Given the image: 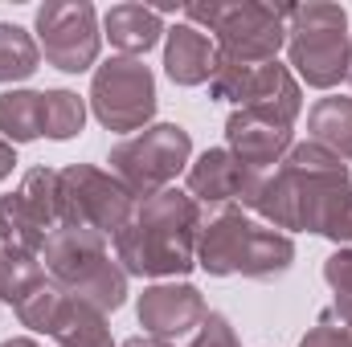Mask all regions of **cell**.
Masks as SVG:
<instances>
[{
    "mask_svg": "<svg viewBox=\"0 0 352 347\" xmlns=\"http://www.w3.org/2000/svg\"><path fill=\"white\" fill-rule=\"evenodd\" d=\"M349 12L340 4H287V62L307 86H340L349 78Z\"/></svg>",
    "mask_w": 352,
    "mask_h": 347,
    "instance_id": "5",
    "label": "cell"
},
{
    "mask_svg": "<svg viewBox=\"0 0 352 347\" xmlns=\"http://www.w3.org/2000/svg\"><path fill=\"white\" fill-rule=\"evenodd\" d=\"M295 261V241L263 221H254L242 204H221L213 213H201L197 233V265L213 278H254L270 282L287 274Z\"/></svg>",
    "mask_w": 352,
    "mask_h": 347,
    "instance_id": "3",
    "label": "cell"
},
{
    "mask_svg": "<svg viewBox=\"0 0 352 347\" xmlns=\"http://www.w3.org/2000/svg\"><path fill=\"white\" fill-rule=\"evenodd\" d=\"M123 347H173L168 339H156V335H131Z\"/></svg>",
    "mask_w": 352,
    "mask_h": 347,
    "instance_id": "30",
    "label": "cell"
},
{
    "mask_svg": "<svg viewBox=\"0 0 352 347\" xmlns=\"http://www.w3.org/2000/svg\"><path fill=\"white\" fill-rule=\"evenodd\" d=\"M324 282L332 286V294H336V315H340V323L352 327V246L349 250H336L332 258L324 261Z\"/></svg>",
    "mask_w": 352,
    "mask_h": 347,
    "instance_id": "26",
    "label": "cell"
},
{
    "mask_svg": "<svg viewBox=\"0 0 352 347\" xmlns=\"http://www.w3.org/2000/svg\"><path fill=\"white\" fill-rule=\"evenodd\" d=\"M246 213H258L263 225L287 233L307 229L336 246H352V176L349 164L320 147V143H295L278 168L263 172L258 188L246 200Z\"/></svg>",
    "mask_w": 352,
    "mask_h": 347,
    "instance_id": "1",
    "label": "cell"
},
{
    "mask_svg": "<svg viewBox=\"0 0 352 347\" xmlns=\"http://www.w3.org/2000/svg\"><path fill=\"white\" fill-rule=\"evenodd\" d=\"M197 233L201 204L180 188H164L135 200L131 221L115 233V261L127 278H184L197 265Z\"/></svg>",
    "mask_w": 352,
    "mask_h": 347,
    "instance_id": "2",
    "label": "cell"
},
{
    "mask_svg": "<svg viewBox=\"0 0 352 347\" xmlns=\"http://www.w3.org/2000/svg\"><path fill=\"white\" fill-rule=\"evenodd\" d=\"M188 347H242L238 344V331L230 327V319L226 315H217V311H209L205 315V323L197 327V335H192V344Z\"/></svg>",
    "mask_w": 352,
    "mask_h": 347,
    "instance_id": "28",
    "label": "cell"
},
{
    "mask_svg": "<svg viewBox=\"0 0 352 347\" xmlns=\"http://www.w3.org/2000/svg\"><path fill=\"white\" fill-rule=\"evenodd\" d=\"M45 237H50V233H45V229H41V221L29 213V204L21 200V192L0 196V250L41 258Z\"/></svg>",
    "mask_w": 352,
    "mask_h": 347,
    "instance_id": "17",
    "label": "cell"
},
{
    "mask_svg": "<svg viewBox=\"0 0 352 347\" xmlns=\"http://www.w3.org/2000/svg\"><path fill=\"white\" fill-rule=\"evenodd\" d=\"M184 16L197 25H209V33L217 37V58L226 62L263 66V62H274L278 49L287 45V4L197 0V4H184Z\"/></svg>",
    "mask_w": 352,
    "mask_h": 347,
    "instance_id": "6",
    "label": "cell"
},
{
    "mask_svg": "<svg viewBox=\"0 0 352 347\" xmlns=\"http://www.w3.org/2000/svg\"><path fill=\"white\" fill-rule=\"evenodd\" d=\"M37 37L12 21H0V82H25L37 74Z\"/></svg>",
    "mask_w": 352,
    "mask_h": 347,
    "instance_id": "23",
    "label": "cell"
},
{
    "mask_svg": "<svg viewBox=\"0 0 352 347\" xmlns=\"http://www.w3.org/2000/svg\"><path fill=\"white\" fill-rule=\"evenodd\" d=\"M217 45L197 25H173L164 33V70L176 86H201L213 78Z\"/></svg>",
    "mask_w": 352,
    "mask_h": 347,
    "instance_id": "15",
    "label": "cell"
},
{
    "mask_svg": "<svg viewBox=\"0 0 352 347\" xmlns=\"http://www.w3.org/2000/svg\"><path fill=\"white\" fill-rule=\"evenodd\" d=\"M54 344L58 347H115V339H111V327H107L102 311H94V307L66 294L62 319L54 327Z\"/></svg>",
    "mask_w": 352,
    "mask_h": 347,
    "instance_id": "19",
    "label": "cell"
},
{
    "mask_svg": "<svg viewBox=\"0 0 352 347\" xmlns=\"http://www.w3.org/2000/svg\"><path fill=\"white\" fill-rule=\"evenodd\" d=\"M62 307H66V290H62L54 278H45V282H37L12 311H16L21 327H29V331H37V335H54V327H58V319H62Z\"/></svg>",
    "mask_w": 352,
    "mask_h": 347,
    "instance_id": "24",
    "label": "cell"
},
{
    "mask_svg": "<svg viewBox=\"0 0 352 347\" xmlns=\"http://www.w3.org/2000/svg\"><path fill=\"white\" fill-rule=\"evenodd\" d=\"M307 135H311V143L336 152L340 160L352 156V98H340V94L320 98L307 110Z\"/></svg>",
    "mask_w": 352,
    "mask_h": 347,
    "instance_id": "18",
    "label": "cell"
},
{
    "mask_svg": "<svg viewBox=\"0 0 352 347\" xmlns=\"http://www.w3.org/2000/svg\"><path fill=\"white\" fill-rule=\"evenodd\" d=\"M135 213V196L102 168L70 164L62 168V229H94L115 237Z\"/></svg>",
    "mask_w": 352,
    "mask_h": 347,
    "instance_id": "10",
    "label": "cell"
},
{
    "mask_svg": "<svg viewBox=\"0 0 352 347\" xmlns=\"http://www.w3.org/2000/svg\"><path fill=\"white\" fill-rule=\"evenodd\" d=\"M135 315H140V327L144 335H156V339H180L188 331H197L209 315L205 298L197 286L188 282H160V286H148L135 302Z\"/></svg>",
    "mask_w": 352,
    "mask_h": 347,
    "instance_id": "12",
    "label": "cell"
},
{
    "mask_svg": "<svg viewBox=\"0 0 352 347\" xmlns=\"http://www.w3.org/2000/svg\"><path fill=\"white\" fill-rule=\"evenodd\" d=\"M87 102L74 90H41V135L54 143H66L82 131Z\"/></svg>",
    "mask_w": 352,
    "mask_h": 347,
    "instance_id": "22",
    "label": "cell"
},
{
    "mask_svg": "<svg viewBox=\"0 0 352 347\" xmlns=\"http://www.w3.org/2000/svg\"><path fill=\"white\" fill-rule=\"evenodd\" d=\"M349 82H352V53H349Z\"/></svg>",
    "mask_w": 352,
    "mask_h": 347,
    "instance_id": "32",
    "label": "cell"
},
{
    "mask_svg": "<svg viewBox=\"0 0 352 347\" xmlns=\"http://www.w3.org/2000/svg\"><path fill=\"white\" fill-rule=\"evenodd\" d=\"M12 164H16V152H12V143H8V139H0V180H8V176H12Z\"/></svg>",
    "mask_w": 352,
    "mask_h": 347,
    "instance_id": "29",
    "label": "cell"
},
{
    "mask_svg": "<svg viewBox=\"0 0 352 347\" xmlns=\"http://www.w3.org/2000/svg\"><path fill=\"white\" fill-rule=\"evenodd\" d=\"M45 274L78 302L111 315L127 302V270L107 254V237L94 229H54L45 237Z\"/></svg>",
    "mask_w": 352,
    "mask_h": 347,
    "instance_id": "4",
    "label": "cell"
},
{
    "mask_svg": "<svg viewBox=\"0 0 352 347\" xmlns=\"http://www.w3.org/2000/svg\"><path fill=\"white\" fill-rule=\"evenodd\" d=\"M258 180H263V172L246 168L230 147H209L188 164V196L197 204H213V208H221V204L246 208Z\"/></svg>",
    "mask_w": 352,
    "mask_h": 347,
    "instance_id": "13",
    "label": "cell"
},
{
    "mask_svg": "<svg viewBox=\"0 0 352 347\" xmlns=\"http://www.w3.org/2000/svg\"><path fill=\"white\" fill-rule=\"evenodd\" d=\"M226 143H230V152H234L246 168H254V172H270V168L295 147L291 127L270 123V119L250 115V110H234V115L226 119Z\"/></svg>",
    "mask_w": 352,
    "mask_h": 347,
    "instance_id": "14",
    "label": "cell"
},
{
    "mask_svg": "<svg viewBox=\"0 0 352 347\" xmlns=\"http://www.w3.org/2000/svg\"><path fill=\"white\" fill-rule=\"evenodd\" d=\"M349 160H352V156H349Z\"/></svg>",
    "mask_w": 352,
    "mask_h": 347,
    "instance_id": "33",
    "label": "cell"
},
{
    "mask_svg": "<svg viewBox=\"0 0 352 347\" xmlns=\"http://www.w3.org/2000/svg\"><path fill=\"white\" fill-rule=\"evenodd\" d=\"M299 347H352V327L340 323L336 311H324L316 319V327L299 339Z\"/></svg>",
    "mask_w": 352,
    "mask_h": 347,
    "instance_id": "27",
    "label": "cell"
},
{
    "mask_svg": "<svg viewBox=\"0 0 352 347\" xmlns=\"http://www.w3.org/2000/svg\"><path fill=\"white\" fill-rule=\"evenodd\" d=\"M102 29H107V37H111V45L123 53V58H140V53H148L168 29H164V16L156 12V8H148V4H115L107 16H102Z\"/></svg>",
    "mask_w": 352,
    "mask_h": 347,
    "instance_id": "16",
    "label": "cell"
},
{
    "mask_svg": "<svg viewBox=\"0 0 352 347\" xmlns=\"http://www.w3.org/2000/svg\"><path fill=\"white\" fill-rule=\"evenodd\" d=\"M192 160V139L180 123H152L135 135H127L123 143L111 147V176L135 196L148 200L164 188H173V180Z\"/></svg>",
    "mask_w": 352,
    "mask_h": 347,
    "instance_id": "7",
    "label": "cell"
},
{
    "mask_svg": "<svg viewBox=\"0 0 352 347\" xmlns=\"http://www.w3.org/2000/svg\"><path fill=\"white\" fill-rule=\"evenodd\" d=\"M0 347H41L37 339H4Z\"/></svg>",
    "mask_w": 352,
    "mask_h": 347,
    "instance_id": "31",
    "label": "cell"
},
{
    "mask_svg": "<svg viewBox=\"0 0 352 347\" xmlns=\"http://www.w3.org/2000/svg\"><path fill=\"white\" fill-rule=\"evenodd\" d=\"M0 139L33 143L41 139V90H4L0 94Z\"/></svg>",
    "mask_w": 352,
    "mask_h": 347,
    "instance_id": "20",
    "label": "cell"
},
{
    "mask_svg": "<svg viewBox=\"0 0 352 347\" xmlns=\"http://www.w3.org/2000/svg\"><path fill=\"white\" fill-rule=\"evenodd\" d=\"M37 29V49L45 62L62 74H82L98 62V12L90 0H50L33 16Z\"/></svg>",
    "mask_w": 352,
    "mask_h": 347,
    "instance_id": "11",
    "label": "cell"
},
{
    "mask_svg": "<svg viewBox=\"0 0 352 347\" xmlns=\"http://www.w3.org/2000/svg\"><path fill=\"white\" fill-rule=\"evenodd\" d=\"M209 94L221 102H238V110L263 115V119L283 123V127H295V119L303 110V90L295 82L291 66H278V62L242 66V62L217 58L213 78H209Z\"/></svg>",
    "mask_w": 352,
    "mask_h": 347,
    "instance_id": "8",
    "label": "cell"
},
{
    "mask_svg": "<svg viewBox=\"0 0 352 347\" xmlns=\"http://www.w3.org/2000/svg\"><path fill=\"white\" fill-rule=\"evenodd\" d=\"M50 274H45V265L41 258H29V254H8V250H0V302H8V307H16L37 282H45Z\"/></svg>",
    "mask_w": 352,
    "mask_h": 347,
    "instance_id": "25",
    "label": "cell"
},
{
    "mask_svg": "<svg viewBox=\"0 0 352 347\" xmlns=\"http://www.w3.org/2000/svg\"><path fill=\"white\" fill-rule=\"evenodd\" d=\"M90 110L94 119L115 131H144L156 115V78L140 58H111L90 78Z\"/></svg>",
    "mask_w": 352,
    "mask_h": 347,
    "instance_id": "9",
    "label": "cell"
},
{
    "mask_svg": "<svg viewBox=\"0 0 352 347\" xmlns=\"http://www.w3.org/2000/svg\"><path fill=\"white\" fill-rule=\"evenodd\" d=\"M16 192L29 204V213L41 221L45 233L62 229V172H54V168H29Z\"/></svg>",
    "mask_w": 352,
    "mask_h": 347,
    "instance_id": "21",
    "label": "cell"
}]
</instances>
